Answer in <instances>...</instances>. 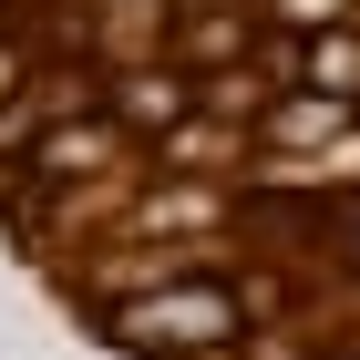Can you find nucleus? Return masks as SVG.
<instances>
[{"mask_svg":"<svg viewBox=\"0 0 360 360\" xmlns=\"http://www.w3.org/2000/svg\"><path fill=\"white\" fill-rule=\"evenodd\" d=\"M113 340H134V350H217V340H237V299H226V288L124 299V309H113Z\"/></svg>","mask_w":360,"mask_h":360,"instance_id":"obj_1","label":"nucleus"},{"mask_svg":"<svg viewBox=\"0 0 360 360\" xmlns=\"http://www.w3.org/2000/svg\"><path fill=\"white\" fill-rule=\"evenodd\" d=\"M299 72H309V93H319V103H360V41H340V31H319V41H309Z\"/></svg>","mask_w":360,"mask_h":360,"instance_id":"obj_2","label":"nucleus"},{"mask_svg":"<svg viewBox=\"0 0 360 360\" xmlns=\"http://www.w3.org/2000/svg\"><path fill=\"white\" fill-rule=\"evenodd\" d=\"M31 155H41V175H52V186H72V175H103L113 134H83V124H62V134H41Z\"/></svg>","mask_w":360,"mask_h":360,"instance_id":"obj_3","label":"nucleus"},{"mask_svg":"<svg viewBox=\"0 0 360 360\" xmlns=\"http://www.w3.org/2000/svg\"><path fill=\"white\" fill-rule=\"evenodd\" d=\"M124 113H134V124H175V113H186V72H134V83H124Z\"/></svg>","mask_w":360,"mask_h":360,"instance_id":"obj_4","label":"nucleus"},{"mask_svg":"<svg viewBox=\"0 0 360 360\" xmlns=\"http://www.w3.org/2000/svg\"><path fill=\"white\" fill-rule=\"evenodd\" d=\"M288 11H299V21H340L350 0H288Z\"/></svg>","mask_w":360,"mask_h":360,"instance_id":"obj_5","label":"nucleus"}]
</instances>
